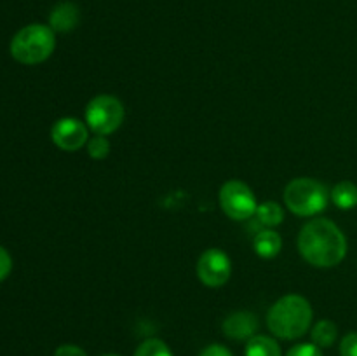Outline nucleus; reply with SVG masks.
I'll return each instance as SVG.
<instances>
[{
  "instance_id": "1",
  "label": "nucleus",
  "mask_w": 357,
  "mask_h": 356,
  "mask_svg": "<svg viewBox=\"0 0 357 356\" xmlns=\"http://www.w3.org/2000/svg\"><path fill=\"white\" fill-rule=\"evenodd\" d=\"M298 248L309 264L316 267H333L344 260L347 239L331 220L316 218L300 230Z\"/></svg>"
},
{
  "instance_id": "2",
  "label": "nucleus",
  "mask_w": 357,
  "mask_h": 356,
  "mask_svg": "<svg viewBox=\"0 0 357 356\" xmlns=\"http://www.w3.org/2000/svg\"><path fill=\"white\" fill-rule=\"evenodd\" d=\"M312 323V307L302 295H286L271 307L267 327L275 337L293 341L309 330Z\"/></svg>"
},
{
  "instance_id": "3",
  "label": "nucleus",
  "mask_w": 357,
  "mask_h": 356,
  "mask_svg": "<svg viewBox=\"0 0 357 356\" xmlns=\"http://www.w3.org/2000/svg\"><path fill=\"white\" fill-rule=\"evenodd\" d=\"M56 47L54 30L45 24H28L14 35L10 54L23 65H37L45 61Z\"/></svg>"
},
{
  "instance_id": "4",
  "label": "nucleus",
  "mask_w": 357,
  "mask_h": 356,
  "mask_svg": "<svg viewBox=\"0 0 357 356\" xmlns=\"http://www.w3.org/2000/svg\"><path fill=\"white\" fill-rule=\"evenodd\" d=\"M284 201L295 215L314 216L328 206L330 191L314 178H295L286 185Z\"/></svg>"
},
{
  "instance_id": "5",
  "label": "nucleus",
  "mask_w": 357,
  "mask_h": 356,
  "mask_svg": "<svg viewBox=\"0 0 357 356\" xmlns=\"http://www.w3.org/2000/svg\"><path fill=\"white\" fill-rule=\"evenodd\" d=\"M86 122L96 135H112L124 122V107L115 96L100 94L87 105Z\"/></svg>"
},
{
  "instance_id": "6",
  "label": "nucleus",
  "mask_w": 357,
  "mask_h": 356,
  "mask_svg": "<svg viewBox=\"0 0 357 356\" xmlns=\"http://www.w3.org/2000/svg\"><path fill=\"white\" fill-rule=\"evenodd\" d=\"M220 205L232 220H248L257 215V198L246 184L230 180L220 188Z\"/></svg>"
},
{
  "instance_id": "7",
  "label": "nucleus",
  "mask_w": 357,
  "mask_h": 356,
  "mask_svg": "<svg viewBox=\"0 0 357 356\" xmlns=\"http://www.w3.org/2000/svg\"><path fill=\"white\" fill-rule=\"evenodd\" d=\"M197 274L206 286L218 288V286L225 285L232 274L230 258L227 257L225 251L218 250V248L206 250L197 262Z\"/></svg>"
},
{
  "instance_id": "8",
  "label": "nucleus",
  "mask_w": 357,
  "mask_h": 356,
  "mask_svg": "<svg viewBox=\"0 0 357 356\" xmlns=\"http://www.w3.org/2000/svg\"><path fill=\"white\" fill-rule=\"evenodd\" d=\"M87 128L82 121L75 117H63L54 122L51 129V138L56 145L66 152H75L87 143Z\"/></svg>"
},
{
  "instance_id": "9",
  "label": "nucleus",
  "mask_w": 357,
  "mask_h": 356,
  "mask_svg": "<svg viewBox=\"0 0 357 356\" xmlns=\"http://www.w3.org/2000/svg\"><path fill=\"white\" fill-rule=\"evenodd\" d=\"M258 330V318L257 314L248 313V311H239L234 313L223 321V332L229 339L234 341H250L255 337V332Z\"/></svg>"
},
{
  "instance_id": "10",
  "label": "nucleus",
  "mask_w": 357,
  "mask_h": 356,
  "mask_svg": "<svg viewBox=\"0 0 357 356\" xmlns=\"http://www.w3.org/2000/svg\"><path fill=\"white\" fill-rule=\"evenodd\" d=\"M79 21V9L72 2H61L51 10L49 16V24L54 31H70L75 28Z\"/></svg>"
},
{
  "instance_id": "11",
  "label": "nucleus",
  "mask_w": 357,
  "mask_h": 356,
  "mask_svg": "<svg viewBox=\"0 0 357 356\" xmlns=\"http://www.w3.org/2000/svg\"><path fill=\"white\" fill-rule=\"evenodd\" d=\"M253 246L261 258H272L281 251L282 241L281 236L274 230H261L255 236Z\"/></svg>"
},
{
  "instance_id": "12",
  "label": "nucleus",
  "mask_w": 357,
  "mask_h": 356,
  "mask_svg": "<svg viewBox=\"0 0 357 356\" xmlns=\"http://www.w3.org/2000/svg\"><path fill=\"white\" fill-rule=\"evenodd\" d=\"M246 356H281V348L272 337L255 335L248 341Z\"/></svg>"
},
{
  "instance_id": "13",
  "label": "nucleus",
  "mask_w": 357,
  "mask_h": 356,
  "mask_svg": "<svg viewBox=\"0 0 357 356\" xmlns=\"http://www.w3.org/2000/svg\"><path fill=\"white\" fill-rule=\"evenodd\" d=\"M331 199L340 209H352L357 206V185L352 181H340L331 191Z\"/></svg>"
},
{
  "instance_id": "14",
  "label": "nucleus",
  "mask_w": 357,
  "mask_h": 356,
  "mask_svg": "<svg viewBox=\"0 0 357 356\" xmlns=\"http://www.w3.org/2000/svg\"><path fill=\"white\" fill-rule=\"evenodd\" d=\"M338 335V328L333 321L321 320L312 328V342L317 348H330L335 344Z\"/></svg>"
},
{
  "instance_id": "15",
  "label": "nucleus",
  "mask_w": 357,
  "mask_h": 356,
  "mask_svg": "<svg viewBox=\"0 0 357 356\" xmlns=\"http://www.w3.org/2000/svg\"><path fill=\"white\" fill-rule=\"evenodd\" d=\"M257 216L264 225L274 227V225H279V223L284 220V212H282V208L278 205V202L267 201L258 205Z\"/></svg>"
},
{
  "instance_id": "16",
  "label": "nucleus",
  "mask_w": 357,
  "mask_h": 356,
  "mask_svg": "<svg viewBox=\"0 0 357 356\" xmlns=\"http://www.w3.org/2000/svg\"><path fill=\"white\" fill-rule=\"evenodd\" d=\"M135 356H174L169 346L160 339H146L136 348Z\"/></svg>"
},
{
  "instance_id": "17",
  "label": "nucleus",
  "mask_w": 357,
  "mask_h": 356,
  "mask_svg": "<svg viewBox=\"0 0 357 356\" xmlns=\"http://www.w3.org/2000/svg\"><path fill=\"white\" fill-rule=\"evenodd\" d=\"M87 152L93 159H105V157L110 154V142L107 140V136L96 135L87 142Z\"/></svg>"
},
{
  "instance_id": "18",
  "label": "nucleus",
  "mask_w": 357,
  "mask_h": 356,
  "mask_svg": "<svg viewBox=\"0 0 357 356\" xmlns=\"http://www.w3.org/2000/svg\"><path fill=\"white\" fill-rule=\"evenodd\" d=\"M286 356H323V353H321V349L317 348L314 342L312 344H310V342H307V344L293 346Z\"/></svg>"
},
{
  "instance_id": "19",
  "label": "nucleus",
  "mask_w": 357,
  "mask_h": 356,
  "mask_svg": "<svg viewBox=\"0 0 357 356\" xmlns=\"http://www.w3.org/2000/svg\"><path fill=\"white\" fill-rule=\"evenodd\" d=\"M342 356H357V332H351L345 335L340 342Z\"/></svg>"
},
{
  "instance_id": "20",
  "label": "nucleus",
  "mask_w": 357,
  "mask_h": 356,
  "mask_svg": "<svg viewBox=\"0 0 357 356\" xmlns=\"http://www.w3.org/2000/svg\"><path fill=\"white\" fill-rule=\"evenodd\" d=\"M10 269H13V260H10V255L7 253L6 248L0 246V281L9 276Z\"/></svg>"
},
{
  "instance_id": "21",
  "label": "nucleus",
  "mask_w": 357,
  "mask_h": 356,
  "mask_svg": "<svg viewBox=\"0 0 357 356\" xmlns=\"http://www.w3.org/2000/svg\"><path fill=\"white\" fill-rule=\"evenodd\" d=\"M54 356H87V353L82 348L73 344H63L56 349Z\"/></svg>"
},
{
  "instance_id": "22",
  "label": "nucleus",
  "mask_w": 357,
  "mask_h": 356,
  "mask_svg": "<svg viewBox=\"0 0 357 356\" xmlns=\"http://www.w3.org/2000/svg\"><path fill=\"white\" fill-rule=\"evenodd\" d=\"M199 356H234V355L230 353L229 348H225V346L211 344V346H208V348L202 349L201 355Z\"/></svg>"
},
{
  "instance_id": "23",
  "label": "nucleus",
  "mask_w": 357,
  "mask_h": 356,
  "mask_svg": "<svg viewBox=\"0 0 357 356\" xmlns=\"http://www.w3.org/2000/svg\"><path fill=\"white\" fill-rule=\"evenodd\" d=\"M103 356H121V355H103Z\"/></svg>"
}]
</instances>
